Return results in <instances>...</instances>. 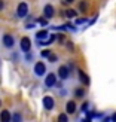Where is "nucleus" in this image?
<instances>
[{"mask_svg":"<svg viewBox=\"0 0 116 122\" xmlns=\"http://www.w3.org/2000/svg\"><path fill=\"white\" fill-rule=\"evenodd\" d=\"M39 22H40V24H43V25H45V24H46V20H45V18H42V20H39Z\"/></svg>","mask_w":116,"mask_h":122,"instance_id":"obj_19","label":"nucleus"},{"mask_svg":"<svg viewBox=\"0 0 116 122\" xmlns=\"http://www.w3.org/2000/svg\"><path fill=\"white\" fill-rule=\"evenodd\" d=\"M0 106H2V101H0Z\"/></svg>","mask_w":116,"mask_h":122,"instance_id":"obj_24","label":"nucleus"},{"mask_svg":"<svg viewBox=\"0 0 116 122\" xmlns=\"http://www.w3.org/2000/svg\"><path fill=\"white\" fill-rule=\"evenodd\" d=\"M2 9H3V2L0 0V10H2Z\"/></svg>","mask_w":116,"mask_h":122,"instance_id":"obj_21","label":"nucleus"},{"mask_svg":"<svg viewBox=\"0 0 116 122\" xmlns=\"http://www.w3.org/2000/svg\"><path fill=\"white\" fill-rule=\"evenodd\" d=\"M113 119H115V121H116V115H113Z\"/></svg>","mask_w":116,"mask_h":122,"instance_id":"obj_23","label":"nucleus"},{"mask_svg":"<svg viewBox=\"0 0 116 122\" xmlns=\"http://www.w3.org/2000/svg\"><path fill=\"white\" fill-rule=\"evenodd\" d=\"M0 121H2V122H9L10 121V113L8 110H3L2 115H0Z\"/></svg>","mask_w":116,"mask_h":122,"instance_id":"obj_10","label":"nucleus"},{"mask_svg":"<svg viewBox=\"0 0 116 122\" xmlns=\"http://www.w3.org/2000/svg\"><path fill=\"white\" fill-rule=\"evenodd\" d=\"M45 71H46V67H45V64L43 63H36V66H34V73L37 76H42V75H45Z\"/></svg>","mask_w":116,"mask_h":122,"instance_id":"obj_2","label":"nucleus"},{"mask_svg":"<svg viewBox=\"0 0 116 122\" xmlns=\"http://www.w3.org/2000/svg\"><path fill=\"white\" fill-rule=\"evenodd\" d=\"M49 61H51V63H55V61H57V55H54V54H49Z\"/></svg>","mask_w":116,"mask_h":122,"instance_id":"obj_15","label":"nucleus"},{"mask_svg":"<svg viewBox=\"0 0 116 122\" xmlns=\"http://www.w3.org/2000/svg\"><path fill=\"white\" fill-rule=\"evenodd\" d=\"M46 36H48V31H46V30H42V31H37V33H36V37H37V39H45Z\"/></svg>","mask_w":116,"mask_h":122,"instance_id":"obj_12","label":"nucleus"},{"mask_svg":"<svg viewBox=\"0 0 116 122\" xmlns=\"http://www.w3.org/2000/svg\"><path fill=\"white\" fill-rule=\"evenodd\" d=\"M49 54H51V51H42V57H49Z\"/></svg>","mask_w":116,"mask_h":122,"instance_id":"obj_16","label":"nucleus"},{"mask_svg":"<svg viewBox=\"0 0 116 122\" xmlns=\"http://www.w3.org/2000/svg\"><path fill=\"white\" fill-rule=\"evenodd\" d=\"M64 2H66V3H71V2H73V0H64Z\"/></svg>","mask_w":116,"mask_h":122,"instance_id":"obj_22","label":"nucleus"},{"mask_svg":"<svg viewBox=\"0 0 116 122\" xmlns=\"http://www.w3.org/2000/svg\"><path fill=\"white\" fill-rule=\"evenodd\" d=\"M43 106L48 109V110H51V109L54 107V98L52 97H45L43 98Z\"/></svg>","mask_w":116,"mask_h":122,"instance_id":"obj_7","label":"nucleus"},{"mask_svg":"<svg viewBox=\"0 0 116 122\" xmlns=\"http://www.w3.org/2000/svg\"><path fill=\"white\" fill-rule=\"evenodd\" d=\"M81 9L85 10V9H86V5H85V3H81Z\"/></svg>","mask_w":116,"mask_h":122,"instance_id":"obj_18","label":"nucleus"},{"mask_svg":"<svg viewBox=\"0 0 116 122\" xmlns=\"http://www.w3.org/2000/svg\"><path fill=\"white\" fill-rule=\"evenodd\" d=\"M76 22H77V24H82V22H85V20H83V18H79Z\"/></svg>","mask_w":116,"mask_h":122,"instance_id":"obj_20","label":"nucleus"},{"mask_svg":"<svg viewBox=\"0 0 116 122\" xmlns=\"http://www.w3.org/2000/svg\"><path fill=\"white\" fill-rule=\"evenodd\" d=\"M66 15L69 16V18H75V16H76V10H73V9H69V10L66 12Z\"/></svg>","mask_w":116,"mask_h":122,"instance_id":"obj_13","label":"nucleus"},{"mask_svg":"<svg viewBox=\"0 0 116 122\" xmlns=\"http://www.w3.org/2000/svg\"><path fill=\"white\" fill-rule=\"evenodd\" d=\"M58 75L61 79H67L70 75V71H69V67H66V66H61L60 69H58Z\"/></svg>","mask_w":116,"mask_h":122,"instance_id":"obj_5","label":"nucleus"},{"mask_svg":"<svg viewBox=\"0 0 116 122\" xmlns=\"http://www.w3.org/2000/svg\"><path fill=\"white\" fill-rule=\"evenodd\" d=\"M27 12H28V6H27V3H20L18 5V9H16V14H18V16H21V18H24L27 15Z\"/></svg>","mask_w":116,"mask_h":122,"instance_id":"obj_1","label":"nucleus"},{"mask_svg":"<svg viewBox=\"0 0 116 122\" xmlns=\"http://www.w3.org/2000/svg\"><path fill=\"white\" fill-rule=\"evenodd\" d=\"M30 48H31V42H30V39L28 37H22L21 39V49L24 52H28Z\"/></svg>","mask_w":116,"mask_h":122,"instance_id":"obj_4","label":"nucleus"},{"mask_svg":"<svg viewBox=\"0 0 116 122\" xmlns=\"http://www.w3.org/2000/svg\"><path fill=\"white\" fill-rule=\"evenodd\" d=\"M3 43H5V46L12 48V46H14V37L9 36V34H5L3 36Z\"/></svg>","mask_w":116,"mask_h":122,"instance_id":"obj_6","label":"nucleus"},{"mask_svg":"<svg viewBox=\"0 0 116 122\" xmlns=\"http://www.w3.org/2000/svg\"><path fill=\"white\" fill-rule=\"evenodd\" d=\"M79 79H81V82L83 85H89V79H88V76L85 75L83 71H79Z\"/></svg>","mask_w":116,"mask_h":122,"instance_id":"obj_11","label":"nucleus"},{"mask_svg":"<svg viewBox=\"0 0 116 122\" xmlns=\"http://www.w3.org/2000/svg\"><path fill=\"white\" fill-rule=\"evenodd\" d=\"M43 14H45L46 18H52L54 16V8H52L51 5H46L45 9H43Z\"/></svg>","mask_w":116,"mask_h":122,"instance_id":"obj_9","label":"nucleus"},{"mask_svg":"<svg viewBox=\"0 0 116 122\" xmlns=\"http://www.w3.org/2000/svg\"><path fill=\"white\" fill-rule=\"evenodd\" d=\"M58 119H60V121H63V122H66V121H67V116H66V115H60Z\"/></svg>","mask_w":116,"mask_h":122,"instance_id":"obj_17","label":"nucleus"},{"mask_svg":"<svg viewBox=\"0 0 116 122\" xmlns=\"http://www.w3.org/2000/svg\"><path fill=\"white\" fill-rule=\"evenodd\" d=\"M55 83H57V76L54 75V73H49V75L46 76V79H45V85L51 88V86H54Z\"/></svg>","mask_w":116,"mask_h":122,"instance_id":"obj_3","label":"nucleus"},{"mask_svg":"<svg viewBox=\"0 0 116 122\" xmlns=\"http://www.w3.org/2000/svg\"><path fill=\"white\" fill-rule=\"evenodd\" d=\"M66 112L71 115V113H75L76 112V104H75V101H69L67 103V106H66Z\"/></svg>","mask_w":116,"mask_h":122,"instance_id":"obj_8","label":"nucleus"},{"mask_svg":"<svg viewBox=\"0 0 116 122\" xmlns=\"http://www.w3.org/2000/svg\"><path fill=\"white\" fill-rule=\"evenodd\" d=\"M83 94H85V91H83L82 88L76 89V97H83Z\"/></svg>","mask_w":116,"mask_h":122,"instance_id":"obj_14","label":"nucleus"}]
</instances>
